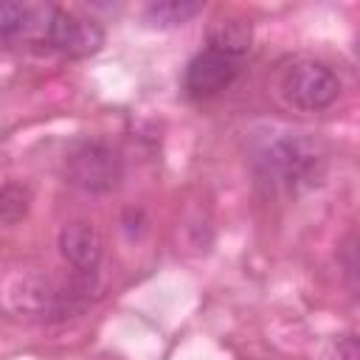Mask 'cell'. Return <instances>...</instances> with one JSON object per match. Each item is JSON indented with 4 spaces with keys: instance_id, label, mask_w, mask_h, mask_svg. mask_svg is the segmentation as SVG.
Here are the masks:
<instances>
[{
    "instance_id": "cell-1",
    "label": "cell",
    "mask_w": 360,
    "mask_h": 360,
    "mask_svg": "<svg viewBox=\"0 0 360 360\" xmlns=\"http://www.w3.org/2000/svg\"><path fill=\"white\" fill-rule=\"evenodd\" d=\"M259 169L267 180L284 188L309 186L323 172V152L318 141L298 132H284L259 149Z\"/></svg>"
},
{
    "instance_id": "cell-2",
    "label": "cell",
    "mask_w": 360,
    "mask_h": 360,
    "mask_svg": "<svg viewBox=\"0 0 360 360\" xmlns=\"http://www.w3.org/2000/svg\"><path fill=\"white\" fill-rule=\"evenodd\" d=\"M68 174L76 186L93 194L112 191L121 180V155L104 141H79L68 152Z\"/></svg>"
},
{
    "instance_id": "cell-3",
    "label": "cell",
    "mask_w": 360,
    "mask_h": 360,
    "mask_svg": "<svg viewBox=\"0 0 360 360\" xmlns=\"http://www.w3.org/2000/svg\"><path fill=\"white\" fill-rule=\"evenodd\" d=\"M284 96L307 112L323 110L329 107L338 93H340V79L332 73V68H326L323 62L315 59H301L292 68H287L284 73Z\"/></svg>"
},
{
    "instance_id": "cell-4",
    "label": "cell",
    "mask_w": 360,
    "mask_h": 360,
    "mask_svg": "<svg viewBox=\"0 0 360 360\" xmlns=\"http://www.w3.org/2000/svg\"><path fill=\"white\" fill-rule=\"evenodd\" d=\"M101 42H104V31L98 28V22L53 6L48 34H45V48L68 56H87V53H96Z\"/></svg>"
},
{
    "instance_id": "cell-5",
    "label": "cell",
    "mask_w": 360,
    "mask_h": 360,
    "mask_svg": "<svg viewBox=\"0 0 360 360\" xmlns=\"http://www.w3.org/2000/svg\"><path fill=\"white\" fill-rule=\"evenodd\" d=\"M51 11H53V6L0 0V45H22V42L45 45Z\"/></svg>"
},
{
    "instance_id": "cell-6",
    "label": "cell",
    "mask_w": 360,
    "mask_h": 360,
    "mask_svg": "<svg viewBox=\"0 0 360 360\" xmlns=\"http://www.w3.org/2000/svg\"><path fill=\"white\" fill-rule=\"evenodd\" d=\"M239 76V62L231 59V56H222V53H214V51H202L197 53L188 68H186V76H183V84H186V93L194 96V98H208V96H217L219 90H225L233 79Z\"/></svg>"
},
{
    "instance_id": "cell-7",
    "label": "cell",
    "mask_w": 360,
    "mask_h": 360,
    "mask_svg": "<svg viewBox=\"0 0 360 360\" xmlns=\"http://www.w3.org/2000/svg\"><path fill=\"white\" fill-rule=\"evenodd\" d=\"M208 51L214 53H222V56H231V59H242L248 51H250V42H253V22L242 14H225V17H217L211 25H208Z\"/></svg>"
},
{
    "instance_id": "cell-8",
    "label": "cell",
    "mask_w": 360,
    "mask_h": 360,
    "mask_svg": "<svg viewBox=\"0 0 360 360\" xmlns=\"http://www.w3.org/2000/svg\"><path fill=\"white\" fill-rule=\"evenodd\" d=\"M59 250L62 256L82 273H93L101 259V239L93 225L87 222H70L59 233Z\"/></svg>"
},
{
    "instance_id": "cell-9",
    "label": "cell",
    "mask_w": 360,
    "mask_h": 360,
    "mask_svg": "<svg viewBox=\"0 0 360 360\" xmlns=\"http://www.w3.org/2000/svg\"><path fill=\"white\" fill-rule=\"evenodd\" d=\"M200 11H202V3L197 0H160L143 8V20L152 28H177L194 20Z\"/></svg>"
},
{
    "instance_id": "cell-10",
    "label": "cell",
    "mask_w": 360,
    "mask_h": 360,
    "mask_svg": "<svg viewBox=\"0 0 360 360\" xmlns=\"http://www.w3.org/2000/svg\"><path fill=\"white\" fill-rule=\"evenodd\" d=\"M31 208V191L20 183H6L0 188V219L14 225L20 222Z\"/></svg>"
}]
</instances>
